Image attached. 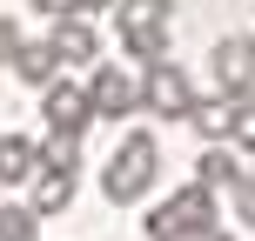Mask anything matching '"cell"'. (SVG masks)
Segmentation results:
<instances>
[{
    "mask_svg": "<svg viewBox=\"0 0 255 241\" xmlns=\"http://www.w3.org/2000/svg\"><path fill=\"white\" fill-rule=\"evenodd\" d=\"M40 114H47L54 134H88V127H94V101H88V87H81V80L54 74L47 87H40Z\"/></svg>",
    "mask_w": 255,
    "mask_h": 241,
    "instance_id": "obj_6",
    "label": "cell"
},
{
    "mask_svg": "<svg viewBox=\"0 0 255 241\" xmlns=\"http://www.w3.org/2000/svg\"><path fill=\"white\" fill-rule=\"evenodd\" d=\"M34 161H40V141H27V134H0V188H20V181L34 174Z\"/></svg>",
    "mask_w": 255,
    "mask_h": 241,
    "instance_id": "obj_12",
    "label": "cell"
},
{
    "mask_svg": "<svg viewBox=\"0 0 255 241\" xmlns=\"http://www.w3.org/2000/svg\"><path fill=\"white\" fill-rule=\"evenodd\" d=\"M229 201H235V221H242V228H255V174H242L229 188Z\"/></svg>",
    "mask_w": 255,
    "mask_h": 241,
    "instance_id": "obj_17",
    "label": "cell"
},
{
    "mask_svg": "<svg viewBox=\"0 0 255 241\" xmlns=\"http://www.w3.org/2000/svg\"><path fill=\"white\" fill-rule=\"evenodd\" d=\"M0 241H7V235H0Z\"/></svg>",
    "mask_w": 255,
    "mask_h": 241,
    "instance_id": "obj_23",
    "label": "cell"
},
{
    "mask_svg": "<svg viewBox=\"0 0 255 241\" xmlns=\"http://www.w3.org/2000/svg\"><path fill=\"white\" fill-rule=\"evenodd\" d=\"M168 20L175 0H115V27H121V54L128 61H168Z\"/></svg>",
    "mask_w": 255,
    "mask_h": 241,
    "instance_id": "obj_3",
    "label": "cell"
},
{
    "mask_svg": "<svg viewBox=\"0 0 255 241\" xmlns=\"http://www.w3.org/2000/svg\"><path fill=\"white\" fill-rule=\"evenodd\" d=\"M0 235L7 241H40V215L27 201H0Z\"/></svg>",
    "mask_w": 255,
    "mask_h": 241,
    "instance_id": "obj_14",
    "label": "cell"
},
{
    "mask_svg": "<svg viewBox=\"0 0 255 241\" xmlns=\"http://www.w3.org/2000/svg\"><path fill=\"white\" fill-rule=\"evenodd\" d=\"M195 181H202V188H235V181H242V154L235 148H222V141H208L202 148V161H195Z\"/></svg>",
    "mask_w": 255,
    "mask_h": 241,
    "instance_id": "obj_11",
    "label": "cell"
},
{
    "mask_svg": "<svg viewBox=\"0 0 255 241\" xmlns=\"http://www.w3.org/2000/svg\"><path fill=\"white\" fill-rule=\"evenodd\" d=\"M88 101H94V121H121V114H141V74H128L121 61H101L88 80Z\"/></svg>",
    "mask_w": 255,
    "mask_h": 241,
    "instance_id": "obj_5",
    "label": "cell"
},
{
    "mask_svg": "<svg viewBox=\"0 0 255 241\" xmlns=\"http://www.w3.org/2000/svg\"><path fill=\"white\" fill-rule=\"evenodd\" d=\"M188 241H235L229 228H208V235H188Z\"/></svg>",
    "mask_w": 255,
    "mask_h": 241,
    "instance_id": "obj_21",
    "label": "cell"
},
{
    "mask_svg": "<svg viewBox=\"0 0 255 241\" xmlns=\"http://www.w3.org/2000/svg\"><path fill=\"white\" fill-rule=\"evenodd\" d=\"M208 61H215V80H222V94H235V101H242V94L255 87V34H222Z\"/></svg>",
    "mask_w": 255,
    "mask_h": 241,
    "instance_id": "obj_8",
    "label": "cell"
},
{
    "mask_svg": "<svg viewBox=\"0 0 255 241\" xmlns=\"http://www.w3.org/2000/svg\"><path fill=\"white\" fill-rule=\"evenodd\" d=\"M47 40H54V54H61V67H81V61H94V54H101V34H94L88 13H61Z\"/></svg>",
    "mask_w": 255,
    "mask_h": 241,
    "instance_id": "obj_9",
    "label": "cell"
},
{
    "mask_svg": "<svg viewBox=\"0 0 255 241\" xmlns=\"http://www.w3.org/2000/svg\"><path fill=\"white\" fill-rule=\"evenodd\" d=\"M229 148H235V154H255V101H249V94L235 101V127H229Z\"/></svg>",
    "mask_w": 255,
    "mask_h": 241,
    "instance_id": "obj_16",
    "label": "cell"
},
{
    "mask_svg": "<svg viewBox=\"0 0 255 241\" xmlns=\"http://www.w3.org/2000/svg\"><path fill=\"white\" fill-rule=\"evenodd\" d=\"M20 188H27V208H34V215L47 221V215H61V208L81 194V167H54V161H34V174H27Z\"/></svg>",
    "mask_w": 255,
    "mask_h": 241,
    "instance_id": "obj_7",
    "label": "cell"
},
{
    "mask_svg": "<svg viewBox=\"0 0 255 241\" xmlns=\"http://www.w3.org/2000/svg\"><path fill=\"white\" fill-rule=\"evenodd\" d=\"M20 40H27V34H20V20H13V13H0V67L20 54Z\"/></svg>",
    "mask_w": 255,
    "mask_h": 241,
    "instance_id": "obj_18",
    "label": "cell"
},
{
    "mask_svg": "<svg viewBox=\"0 0 255 241\" xmlns=\"http://www.w3.org/2000/svg\"><path fill=\"white\" fill-rule=\"evenodd\" d=\"M108 7H115V0H74V13H88V20H94V13H108Z\"/></svg>",
    "mask_w": 255,
    "mask_h": 241,
    "instance_id": "obj_20",
    "label": "cell"
},
{
    "mask_svg": "<svg viewBox=\"0 0 255 241\" xmlns=\"http://www.w3.org/2000/svg\"><path fill=\"white\" fill-rule=\"evenodd\" d=\"M188 107H195V80L181 74L175 61H148V67H141V114L188 121Z\"/></svg>",
    "mask_w": 255,
    "mask_h": 241,
    "instance_id": "obj_4",
    "label": "cell"
},
{
    "mask_svg": "<svg viewBox=\"0 0 255 241\" xmlns=\"http://www.w3.org/2000/svg\"><path fill=\"white\" fill-rule=\"evenodd\" d=\"M13 80H27V87H47L54 74H61V54H54V40H20V54H13Z\"/></svg>",
    "mask_w": 255,
    "mask_h": 241,
    "instance_id": "obj_10",
    "label": "cell"
},
{
    "mask_svg": "<svg viewBox=\"0 0 255 241\" xmlns=\"http://www.w3.org/2000/svg\"><path fill=\"white\" fill-rule=\"evenodd\" d=\"M188 127L202 141H229V127H235V94H222V101H195L188 107Z\"/></svg>",
    "mask_w": 255,
    "mask_h": 241,
    "instance_id": "obj_13",
    "label": "cell"
},
{
    "mask_svg": "<svg viewBox=\"0 0 255 241\" xmlns=\"http://www.w3.org/2000/svg\"><path fill=\"white\" fill-rule=\"evenodd\" d=\"M249 101H255V87H249Z\"/></svg>",
    "mask_w": 255,
    "mask_h": 241,
    "instance_id": "obj_22",
    "label": "cell"
},
{
    "mask_svg": "<svg viewBox=\"0 0 255 241\" xmlns=\"http://www.w3.org/2000/svg\"><path fill=\"white\" fill-rule=\"evenodd\" d=\"M154 181H161V141H154L148 127H128L115 141V154H108V167H101V194L115 208H134Z\"/></svg>",
    "mask_w": 255,
    "mask_h": 241,
    "instance_id": "obj_1",
    "label": "cell"
},
{
    "mask_svg": "<svg viewBox=\"0 0 255 241\" xmlns=\"http://www.w3.org/2000/svg\"><path fill=\"white\" fill-rule=\"evenodd\" d=\"M40 161H54V167H81V134H54V127H47Z\"/></svg>",
    "mask_w": 255,
    "mask_h": 241,
    "instance_id": "obj_15",
    "label": "cell"
},
{
    "mask_svg": "<svg viewBox=\"0 0 255 241\" xmlns=\"http://www.w3.org/2000/svg\"><path fill=\"white\" fill-rule=\"evenodd\" d=\"M222 221V208H215V188H202V181H188V188H175L168 201H154L148 208V241H188V235H208Z\"/></svg>",
    "mask_w": 255,
    "mask_h": 241,
    "instance_id": "obj_2",
    "label": "cell"
},
{
    "mask_svg": "<svg viewBox=\"0 0 255 241\" xmlns=\"http://www.w3.org/2000/svg\"><path fill=\"white\" fill-rule=\"evenodd\" d=\"M40 13H47V20H61V13H74V0H34Z\"/></svg>",
    "mask_w": 255,
    "mask_h": 241,
    "instance_id": "obj_19",
    "label": "cell"
}]
</instances>
